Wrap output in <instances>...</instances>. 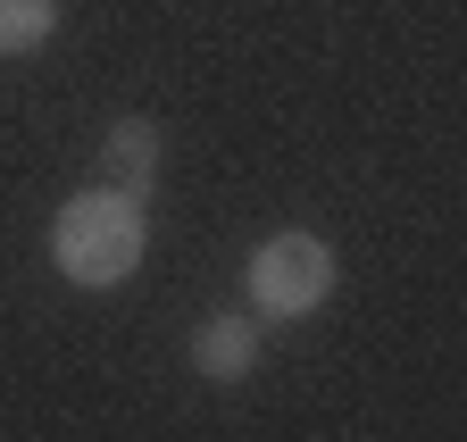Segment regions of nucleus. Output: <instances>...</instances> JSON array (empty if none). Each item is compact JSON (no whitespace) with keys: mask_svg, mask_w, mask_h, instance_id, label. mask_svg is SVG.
<instances>
[{"mask_svg":"<svg viewBox=\"0 0 467 442\" xmlns=\"http://www.w3.org/2000/svg\"><path fill=\"white\" fill-rule=\"evenodd\" d=\"M58 34V0H0V59H26Z\"/></svg>","mask_w":467,"mask_h":442,"instance_id":"obj_5","label":"nucleus"},{"mask_svg":"<svg viewBox=\"0 0 467 442\" xmlns=\"http://www.w3.org/2000/svg\"><path fill=\"white\" fill-rule=\"evenodd\" d=\"M159 126L150 118H126V126H109V142H100V184L109 192H134V200H150V184H159Z\"/></svg>","mask_w":467,"mask_h":442,"instance_id":"obj_4","label":"nucleus"},{"mask_svg":"<svg viewBox=\"0 0 467 442\" xmlns=\"http://www.w3.org/2000/svg\"><path fill=\"white\" fill-rule=\"evenodd\" d=\"M334 251L317 234H267L251 251V317L259 325H292V317H309L334 301Z\"/></svg>","mask_w":467,"mask_h":442,"instance_id":"obj_2","label":"nucleus"},{"mask_svg":"<svg viewBox=\"0 0 467 442\" xmlns=\"http://www.w3.org/2000/svg\"><path fill=\"white\" fill-rule=\"evenodd\" d=\"M259 351H267V325L259 317H209L201 334H192V367L209 375V384H243L251 367H259Z\"/></svg>","mask_w":467,"mask_h":442,"instance_id":"obj_3","label":"nucleus"},{"mask_svg":"<svg viewBox=\"0 0 467 442\" xmlns=\"http://www.w3.org/2000/svg\"><path fill=\"white\" fill-rule=\"evenodd\" d=\"M142 251H150V226H142L134 192L92 184V192H76L67 209L50 217V267L67 275V284H84V293L126 284V275L142 267Z\"/></svg>","mask_w":467,"mask_h":442,"instance_id":"obj_1","label":"nucleus"}]
</instances>
